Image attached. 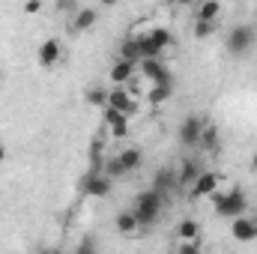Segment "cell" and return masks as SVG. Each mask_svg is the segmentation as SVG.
Here are the masks:
<instances>
[{
	"label": "cell",
	"mask_w": 257,
	"mask_h": 254,
	"mask_svg": "<svg viewBox=\"0 0 257 254\" xmlns=\"http://www.w3.org/2000/svg\"><path fill=\"white\" fill-rule=\"evenodd\" d=\"M212 206H215V215L221 218H239V215H248V197L242 189H227V191H215L212 194Z\"/></svg>",
	"instance_id": "6da1fadb"
},
{
	"label": "cell",
	"mask_w": 257,
	"mask_h": 254,
	"mask_svg": "<svg viewBox=\"0 0 257 254\" xmlns=\"http://www.w3.org/2000/svg\"><path fill=\"white\" fill-rule=\"evenodd\" d=\"M162 206H165V197H162L159 191L147 189V191H141V194L135 197L132 212H135V218H138L141 227H153V224L162 218Z\"/></svg>",
	"instance_id": "7a4b0ae2"
},
{
	"label": "cell",
	"mask_w": 257,
	"mask_h": 254,
	"mask_svg": "<svg viewBox=\"0 0 257 254\" xmlns=\"http://www.w3.org/2000/svg\"><path fill=\"white\" fill-rule=\"evenodd\" d=\"M254 42H257L254 24H233V27L227 30V42H224V48H227L230 57H242V54H248V51L254 48Z\"/></svg>",
	"instance_id": "3957f363"
},
{
	"label": "cell",
	"mask_w": 257,
	"mask_h": 254,
	"mask_svg": "<svg viewBox=\"0 0 257 254\" xmlns=\"http://www.w3.org/2000/svg\"><path fill=\"white\" fill-rule=\"evenodd\" d=\"M221 183H224V177L221 174H215V171H203L197 180H194V186L189 189L194 200H200V197H212L215 191H221Z\"/></svg>",
	"instance_id": "277c9868"
},
{
	"label": "cell",
	"mask_w": 257,
	"mask_h": 254,
	"mask_svg": "<svg viewBox=\"0 0 257 254\" xmlns=\"http://www.w3.org/2000/svg\"><path fill=\"white\" fill-rule=\"evenodd\" d=\"M111 180L102 174V171H90L84 180H81V191L87 194V197H108L111 194Z\"/></svg>",
	"instance_id": "5b68a950"
},
{
	"label": "cell",
	"mask_w": 257,
	"mask_h": 254,
	"mask_svg": "<svg viewBox=\"0 0 257 254\" xmlns=\"http://www.w3.org/2000/svg\"><path fill=\"white\" fill-rule=\"evenodd\" d=\"M203 126H206V120H203L200 114H189V117L180 123V144H183V147H197Z\"/></svg>",
	"instance_id": "8992f818"
},
{
	"label": "cell",
	"mask_w": 257,
	"mask_h": 254,
	"mask_svg": "<svg viewBox=\"0 0 257 254\" xmlns=\"http://www.w3.org/2000/svg\"><path fill=\"white\" fill-rule=\"evenodd\" d=\"M141 75L150 81V87H159V84H174L171 78V69L162 63V60H141Z\"/></svg>",
	"instance_id": "52a82bcc"
},
{
	"label": "cell",
	"mask_w": 257,
	"mask_h": 254,
	"mask_svg": "<svg viewBox=\"0 0 257 254\" xmlns=\"http://www.w3.org/2000/svg\"><path fill=\"white\" fill-rule=\"evenodd\" d=\"M230 236L236 242H254L257 239V218L248 212V215H239L230 221Z\"/></svg>",
	"instance_id": "ba28073f"
},
{
	"label": "cell",
	"mask_w": 257,
	"mask_h": 254,
	"mask_svg": "<svg viewBox=\"0 0 257 254\" xmlns=\"http://www.w3.org/2000/svg\"><path fill=\"white\" fill-rule=\"evenodd\" d=\"M177 186H180L177 168H159V171H156V177H153V191H159L162 197H168L171 191H177Z\"/></svg>",
	"instance_id": "9c48e42d"
},
{
	"label": "cell",
	"mask_w": 257,
	"mask_h": 254,
	"mask_svg": "<svg viewBox=\"0 0 257 254\" xmlns=\"http://www.w3.org/2000/svg\"><path fill=\"white\" fill-rule=\"evenodd\" d=\"M108 108L132 117L135 114V99H132V93H128L126 87H114V90H108Z\"/></svg>",
	"instance_id": "30bf717a"
},
{
	"label": "cell",
	"mask_w": 257,
	"mask_h": 254,
	"mask_svg": "<svg viewBox=\"0 0 257 254\" xmlns=\"http://www.w3.org/2000/svg\"><path fill=\"white\" fill-rule=\"evenodd\" d=\"M36 57H39V66H45V69L57 66V63H60V42H57L54 36H51V39H45V42L39 45Z\"/></svg>",
	"instance_id": "8fae6325"
},
{
	"label": "cell",
	"mask_w": 257,
	"mask_h": 254,
	"mask_svg": "<svg viewBox=\"0 0 257 254\" xmlns=\"http://www.w3.org/2000/svg\"><path fill=\"white\" fill-rule=\"evenodd\" d=\"M96 21H99V9H93V6H78V9H75V18H72V30H90Z\"/></svg>",
	"instance_id": "7c38bea8"
},
{
	"label": "cell",
	"mask_w": 257,
	"mask_h": 254,
	"mask_svg": "<svg viewBox=\"0 0 257 254\" xmlns=\"http://www.w3.org/2000/svg\"><path fill=\"white\" fill-rule=\"evenodd\" d=\"M177 174H180V186H183V189H192L194 180L203 174V168H200V162H197V159H186V162L180 165V171H177Z\"/></svg>",
	"instance_id": "4fadbf2b"
},
{
	"label": "cell",
	"mask_w": 257,
	"mask_h": 254,
	"mask_svg": "<svg viewBox=\"0 0 257 254\" xmlns=\"http://www.w3.org/2000/svg\"><path fill=\"white\" fill-rule=\"evenodd\" d=\"M177 239L180 242H197L200 239V224L194 221V218H183V221H177Z\"/></svg>",
	"instance_id": "5bb4252c"
},
{
	"label": "cell",
	"mask_w": 257,
	"mask_h": 254,
	"mask_svg": "<svg viewBox=\"0 0 257 254\" xmlns=\"http://www.w3.org/2000/svg\"><path fill=\"white\" fill-rule=\"evenodd\" d=\"M114 227H117V233H123V236H132L141 224H138V218H135V212L132 209H123V212H117V218H114Z\"/></svg>",
	"instance_id": "9a60e30c"
},
{
	"label": "cell",
	"mask_w": 257,
	"mask_h": 254,
	"mask_svg": "<svg viewBox=\"0 0 257 254\" xmlns=\"http://www.w3.org/2000/svg\"><path fill=\"white\" fill-rule=\"evenodd\" d=\"M132 75H135V63H128V60H117V63L111 66V81L117 87H126Z\"/></svg>",
	"instance_id": "2e32d148"
},
{
	"label": "cell",
	"mask_w": 257,
	"mask_h": 254,
	"mask_svg": "<svg viewBox=\"0 0 257 254\" xmlns=\"http://www.w3.org/2000/svg\"><path fill=\"white\" fill-rule=\"evenodd\" d=\"M117 159H120V165H123V171H126V174L138 171V168H141V162H144V156H141V150H138V147H126Z\"/></svg>",
	"instance_id": "e0dca14e"
},
{
	"label": "cell",
	"mask_w": 257,
	"mask_h": 254,
	"mask_svg": "<svg viewBox=\"0 0 257 254\" xmlns=\"http://www.w3.org/2000/svg\"><path fill=\"white\" fill-rule=\"evenodd\" d=\"M218 18H221V3H215V0H206V3H200V6H197V21L218 24Z\"/></svg>",
	"instance_id": "ac0fdd59"
},
{
	"label": "cell",
	"mask_w": 257,
	"mask_h": 254,
	"mask_svg": "<svg viewBox=\"0 0 257 254\" xmlns=\"http://www.w3.org/2000/svg\"><path fill=\"white\" fill-rule=\"evenodd\" d=\"M200 150H206V153H215L218 150V129L212 126V123H206L203 132H200V144H197Z\"/></svg>",
	"instance_id": "d6986e66"
},
{
	"label": "cell",
	"mask_w": 257,
	"mask_h": 254,
	"mask_svg": "<svg viewBox=\"0 0 257 254\" xmlns=\"http://www.w3.org/2000/svg\"><path fill=\"white\" fill-rule=\"evenodd\" d=\"M147 36L153 39V45H156L159 51H165V48H171V45H174V36H171V30H168V27H153Z\"/></svg>",
	"instance_id": "ffe728a7"
},
{
	"label": "cell",
	"mask_w": 257,
	"mask_h": 254,
	"mask_svg": "<svg viewBox=\"0 0 257 254\" xmlns=\"http://www.w3.org/2000/svg\"><path fill=\"white\" fill-rule=\"evenodd\" d=\"M171 93H174V84H159V87H150L147 99H150V105H165L171 99Z\"/></svg>",
	"instance_id": "44dd1931"
},
{
	"label": "cell",
	"mask_w": 257,
	"mask_h": 254,
	"mask_svg": "<svg viewBox=\"0 0 257 254\" xmlns=\"http://www.w3.org/2000/svg\"><path fill=\"white\" fill-rule=\"evenodd\" d=\"M120 60H128V63H141V48H138V39H123L120 45Z\"/></svg>",
	"instance_id": "7402d4cb"
},
{
	"label": "cell",
	"mask_w": 257,
	"mask_h": 254,
	"mask_svg": "<svg viewBox=\"0 0 257 254\" xmlns=\"http://www.w3.org/2000/svg\"><path fill=\"white\" fill-rule=\"evenodd\" d=\"M102 174L114 183V180H120V177H126V171H123V165H120V159L114 156V159H105V168H102Z\"/></svg>",
	"instance_id": "603a6c76"
},
{
	"label": "cell",
	"mask_w": 257,
	"mask_h": 254,
	"mask_svg": "<svg viewBox=\"0 0 257 254\" xmlns=\"http://www.w3.org/2000/svg\"><path fill=\"white\" fill-rule=\"evenodd\" d=\"M102 120H105V126L111 129V126H120V123H128V117L126 114H120V111H114V108H102Z\"/></svg>",
	"instance_id": "cb8c5ba5"
},
{
	"label": "cell",
	"mask_w": 257,
	"mask_h": 254,
	"mask_svg": "<svg viewBox=\"0 0 257 254\" xmlns=\"http://www.w3.org/2000/svg\"><path fill=\"white\" fill-rule=\"evenodd\" d=\"M87 102L96 105V108H105V105H108V90H102V87H90V90H87Z\"/></svg>",
	"instance_id": "d4e9b609"
},
{
	"label": "cell",
	"mask_w": 257,
	"mask_h": 254,
	"mask_svg": "<svg viewBox=\"0 0 257 254\" xmlns=\"http://www.w3.org/2000/svg\"><path fill=\"white\" fill-rule=\"evenodd\" d=\"M215 27H218V24H209V21H194V36H197V39H209V36L215 33Z\"/></svg>",
	"instance_id": "484cf974"
},
{
	"label": "cell",
	"mask_w": 257,
	"mask_h": 254,
	"mask_svg": "<svg viewBox=\"0 0 257 254\" xmlns=\"http://www.w3.org/2000/svg\"><path fill=\"white\" fill-rule=\"evenodd\" d=\"M177 254H203V239H197V242H180Z\"/></svg>",
	"instance_id": "4316f807"
},
{
	"label": "cell",
	"mask_w": 257,
	"mask_h": 254,
	"mask_svg": "<svg viewBox=\"0 0 257 254\" xmlns=\"http://www.w3.org/2000/svg\"><path fill=\"white\" fill-rule=\"evenodd\" d=\"M75 254H99V248H96V239H81L78 242V248H75Z\"/></svg>",
	"instance_id": "83f0119b"
},
{
	"label": "cell",
	"mask_w": 257,
	"mask_h": 254,
	"mask_svg": "<svg viewBox=\"0 0 257 254\" xmlns=\"http://www.w3.org/2000/svg\"><path fill=\"white\" fill-rule=\"evenodd\" d=\"M108 132H111V138H114V141H126V138H128V123H120V126H111Z\"/></svg>",
	"instance_id": "f1b7e54d"
},
{
	"label": "cell",
	"mask_w": 257,
	"mask_h": 254,
	"mask_svg": "<svg viewBox=\"0 0 257 254\" xmlns=\"http://www.w3.org/2000/svg\"><path fill=\"white\" fill-rule=\"evenodd\" d=\"M24 12H27V15H36V12H42V3H39V0H27V3H24Z\"/></svg>",
	"instance_id": "f546056e"
},
{
	"label": "cell",
	"mask_w": 257,
	"mask_h": 254,
	"mask_svg": "<svg viewBox=\"0 0 257 254\" xmlns=\"http://www.w3.org/2000/svg\"><path fill=\"white\" fill-rule=\"evenodd\" d=\"M6 156H9V150H6V144H0V165L6 162Z\"/></svg>",
	"instance_id": "4dcf8cb0"
},
{
	"label": "cell",
	"mask_w": 257,
	"mask_h": 254,
	"mask_svg": "<svg viewBox=\"0 0 257 254\" xmlns=\"http://www.w3.org/2000/svg\"><path fill=\"white\" fill-rule=\"evenodd\" d=\"M251 171H254V174H257V153H254V156H251Z\"/></svg>",
	"instance_id": "1f68e13d"
},
{
	"label": "cell",
	"mask_w": 257,
	"mask_h": 254,
	"mask_svg": "<svg viewBox=\"0 0 257 254\" xmlns=\"http://www.w3.org/2000/svg\"><path fill=\"white\" fill-rule=\"evenodd\" d=\"M42 254H60V251H57V248H45Z\"/></svg>",
	"instance_id": "d6a6232c"
}]
</instances>
